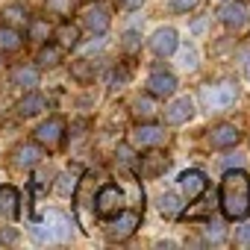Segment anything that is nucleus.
<instances>
[{
  "label": "nucleus",
  "instance_id": "nucleus-22",
  "mask_svg": "<svg viewBox=\"0 0 250 250\" xmlns=\"http://www.w3.org/2000/svg\"><path fill=\"white\" fill-rule=\"evenodd\" d=\"M56 44L59 47H77V42H80V30L74 27V24H62L59 30H56Z\"/></svg>",
  "mask_w": 250,
  "mask_h": 250
},
{
  "label": "nucleus",
  "instance_id": "nucleus-12",
  "mask_svg": "<svg viewBox=\"0 0 250 250\" xmlns=\"http://www.w3.org/2000/svg\"><path fill=\"white\" fill-rule=\"evenodd\" d=\"M150 50H153L156 56H171V53L177 50V30H174V27L156 30L153 39H150Z\"/></svg>",
  "mask_w": 250,
  "mask_h": 250
},
{
  "label": "nucleus",
  "instance_id": "nucleus-18",
  "mask_svg": "<svg viewBox=\"0 0 250 250\" xmlns=\"http://www.w3.org/2000/svg\"><path fill=\"white\" fill-rule=\"evenodd\" d=\"M12 162H15L18 168H36V165L42 162V147H39V145H21V147H15Z\"/></svg>",
  "mask_w": 250,
  "mask_h": 250
},
{
  "label": "nucleus",
  "instance_id": "nucleus-7",
  "mask_svg": "<svg viewBox=\"0 0 250 250\" xmlns=\"http://www.w3.org/2000/svg\"><path fill=\"white\" fill-rule=\"evenodd\" d=\"M21 218V194L12 186H0V224Z\"/></svg>",
  "mask_w": 250,
  "mask_h": 250
},
{
  "label": "nucleus",
  "instance_id": "nucleus-28",
  "mask_svg": "<svg viewBox=\"0 0 250 250\" xmlns=\"http://www.w3.org/2000/svg\"><path fill=\"white\" fill-rule=\"evenodd\" d=\"M6 24L9 27H18V24H30V18H27V12L21 6H9L6 9Z\"/></svg>",
  "mask_w": 250,
  "mask_h": 250
},
{
  "label": "nucleus",
  "instance_id": "nucleus-6",
  "mask_svg": "<svg viewBox=\"0 0 250 250\" xmlns=\"http://www.w3.org/2000/svg\"><path fill=\"white\" fill-rule=\"evenodd\" d=\"M139 224H142V215H139V212H118V218L109 221L106 235H109L112 241H124V238H130V235L136 232Z\"/></svg>",
  "mask_w": 250,
  "mask_h": 250
},
{
  "label": "nucleus",
  "instance_id": "nucleus-5",
  "mask_svg": "<svg viewBox=\"0 0 250 250\" xmlns=\"http://www.w3.org/2000/svg\"><path fill=\"white\" fill-rule=\"evenodd\" d=\"M65 139V121L62 118H47L44 124H39L36 127V142L47 150H56Z\"/></svg>",
  "mask_w": 250,
  "mask_h": 250
},
{
  "label": "nucleus",
  "instance_id": "nucleus-13",
  "mask_svg": "<svg viewBox=\"0 0 250 250\" xmlns=\"http://www.w3.org/2000/svg\"><path fill=\"white\" fill-rule=\"evenodd\" d=\"M238 142H241V133L232 127V124H218V127L209 133V145H212L215 150L232 147V145H238Z\"/></svg>",
  "mask_w": 250,
  "mask_h": 250
},
{
  "label": "nucleus",
  "instance_id": "nucleus-30",
  "mask_svg": "<svg viewBox=\"0 0 250 250\" xmlns=\"http://www.w3.org/2000/svg\"><path fill=\"white\" fill-rule=\"evenodd\" d=\"M130 80V68H121V71H112V77H109V85L112 88H121L124 83Z\"/></svg>",
  "mask_w": 250,
  "mask_h": 250
},
{
  "label": "nucleus",
  "instance_id": "nucleus-2",
  "mask_svg": "<svg viewBox=\"0 0 250 250\" xmlns=\"http://www.w3.org/2000/svg\"><path fill=\"white\" fill-rule=\"evenodd\" d=\"M30 235H33L39 244H53V241H68V238L74 235V229H71V221H68L62 212L50 209L39 224L30 227Z\"/></svg>",
  "mask_w": 250,
  "mask_h": 250
},
{
  "label": "nucleus",
  "instance_id": "nucleus-33",
  "mask_svg": "<svg viewBox=\"0 0 250 250\" xmlns=\"http://www.w3.org/2000/svg\"><path fill=\"white\" fill-rule=\"evenodd\" d=\"M194 59H197V53H194L191 47H186V50H183V62H180V65H183V68H194V65H197Z\"/></svg>",
  "mask_w": 250,
  "mask_h": 250
},
{
  "label": "nucleus",
  "instance_id": "nucleus-1",
  "mask_svg": "<svg viewBox=\"0 0 250 250\" xmlns=\"http://www.w3.org/2000/svg\"><path fill=\"white\" fill-rule=\"evenodd\" d=\"M221 212L232 221L247 218L250 212V177L241 168H227L224 180H221Z\"/></svg>",
  "mask_w": 250,
  "mask_h": 250
},
{
  "label": "nucleus",
  "instance_id": "nucleus-10",
  "mask_svg": "<svg viewBox=\"0 0 250 250\" xmlns=\"http://www.w3.org/2000/svg\"><path fill=\"white\" fill-rule=\"evenodd\" d=\"M147 91H150V97H171L177 91V77L168 71H153L147 80Z\"/></svg>",
  "mask_w": 250,
  "mask_h": 250
},
{
  "label": "nucleus",
  "instance_id": "nucleus-36",
  "mask_svg": "<svg viewBox=\"0 0 250 250\" xmlns=\"http://www.w3.org/2000/svg\"><path fill=\"white\" fill-rule=\"evenodd\" d=\"M145 3V0H121V6H127V9H139Z\"/></svg>",
  "mask_w": 250,
  "mask_h": 250
},
{
  "label": "nucleus",
  "instance_id": "nucleus-25",
  "mask_svg": "<svg viewBox=\"0 0 250 250\" xmlns=\"http://www.w3.org/2000/svg\"><path fill=\"white\" fill-rule=\"evenodd\" d=\"M159 212L168 215V218L177 215V212H180V200H177V194H162V197H159Z\"/></svg>",
  "mask_w": 250,
  "mask_h": 250
},
{
  "label": "nucleus",
  "instance_id": "nucleus-3",
  "mask_svg": "<svg viewBox=\"0 0 250 250\" xmlns=\"http://www.w3.org/2000/svg\"><path fill=\"white\" fill-rule=\"evenodd\" d=\"M235 97H238V88H235L232 83H215V85L209 83V85H203V88H200V100H203V106H206V109H212V112L229 109Z\"/></svg>",
  "mask_w": 250,
  "mask_h": 250
},
{
  "label": "nucleus",
  "instance_id": "nucleus-11",
  "mask_svg": "<svg viewBox=\"0 0 250 250\" xmlns=\"http://www.w3.org/2000/svg\"><path fill=\"white\" fill-rule=\"evenodd\" d=\"M180 191L188 200H197L206 191V174L203 171H183L180 174Z\"/></svg>",
  "mask_w": 250,
  "mask_h": 250
},
{
  "label": "nucleus",
  "instance_id": "nucleus-24",
  "mask_svg": "<svg viewBox=\"0 0 250 250\" xmlns=\"http://www.w3.org/2000/svg\"><path fill=\"white\" fill-rule=\"evenodd\" d=\"M77 174H80V171L74 168V171H65V174L59 177V183H56V191H59L62 197H71V194L77 191Z\"/></svg>",
  "mask_w": 250,
  "mask_h": 250
},
{
  "label": "nucleus",
  "instance_id": "nucleus-31",
  "mask_svg": "<svg viewBox=\"0 0 250 250\" xmlns=\"http://www.w3.org/2000/svg\"><path fill=\"white\" fill-rule=\"evenodd\" d=\"M139 44H142V39H139V33H133V30H130L127 36H124V50H130V53H133V50H136Z\"/></svg>",
  "mask_w": 250,
  "mask_h": 250
},
{
  "label": "nucleus",
  "instance_id": "nucleus-19",
  "mask_svg": "<svg viewBox=\"0 0 250 250\" xmlns=\"http://www.w3.org/2000/svg\"><path fill=\"white\" fill-rule=\"evenodd\" d=\"M165 168H168V159H165L162 153H150V156H145V159H142L139 174H142V177H159Z\"/></svg>",
  "mask_w": 250,
  "mask_h": 250
},
{
  "label": "nucleus",
  "instance_id": "nucleus-27",
  "mask_svg": "<svg viewBox=\"0 0 250 250\" xmlns=\"http://www.w3.org/2000/svg\"><path fill=\"white\" fill-rule=\"evenodd\" d=\"M74 77H77V80H83V83H88V80L94 77V62H88V59H80V62L74 65Z\"/></svg>",
  "mask_w": 250,
  "mask_h": 250
},
{
  "label": "nucleus",
  "instance_id": "nucleus-29",
  "mask_svg": "<svg viewBox=\"0 0 250 250\" xmlns=\"http://www.w3.org/2000/svg\"><path fill=\"white\" fill-rule=\"evenodd\" d=\"M47 9L53 15H71V0H47Z\"/></svg>",
  "mask_w": 250,
  "mask_h": 250
},
{
  "label": "nucleus",
  "instance_id": "nucleus-17",
  "mask_svg": "<svg viewBox=\"0 0 250 250\" xmlns=\"http://www.w3.org/2000/svg\"><path fill=\"white\" fill-rule=\"evenodd\" d=\"M218 15H221V21H224L227 27H241V24L247 21V9H244V3H238V0H229V3H224Z\"/></svg>",
  "mask_w": 250,
  "mask_h": 250
},
{
  "label": "nucleus",
  "instance_id": "nucleus-21",
  "mask_svg": "<svg viewBox=\"0 0 250 250\" xmlns=\"http://www.w3.org/2000/svg\"><path fill=\"white\" fill-rule=\"evenodd\" d=\"M59 59H62V47H59V44H47V47H42L39 56H36V62H39L42 68H53V65H59Z\"/></svg>",
  "mask_w": 250,
  "mask_h": 250
},
{
  "label": "nucleus",
  "instance_id": "nucleus-16",
  "mask_svg": "<svg viewBox=\"0 0 250 250\" xmlns=\"http://www.w3.org/2000/svg\"><path fill=\"white\" fill-rule=\"evenodd\" d=\"M21 47H24V36L18 27H9V24L0 27V53H18Z\"/></svg>",
  "mask_w": 250,
  "mask_h": 250
},
{
  "label": "nucleus",
  "instance_id": "nucleus-4",
  "mask_svg": "<svg viewBox=\"0 0 250 250\" xmlns=\"http://www.w3.org/2000/svg\"><path fill=\"white\" fill-rule=\"evenodd\" d=\"M121 203H124V191H121L115 183H109V186H103V188L97 191V197H94V212H97L100 218H112V215L121 212Z\"/></svg>",
  "mask_w": 250,
  "mask_h": 250
},
{
  "label": "nucleus",
  "instance_id": "nucleus-23",
  "mask_svg": "<svg viewBox=\"0 0 250 250\" xmlns=\"http://www.w3.org/2000/svg\"><path fill=\"white\" fill-rule=\"evenodd\" d=\"M133 115H136L139 121H150V118L156 115V103H153L150 97H136V100H133Z\"/></svg>",
  "mask_w": 250,
  "mask_h": 250
},
{
  "label": "nucleus",
  "instance_id": "nucleus-15",
  "mask_svg": "<svg viewBox=\"0 0 250 250\" xmlns=\"http://www.w3.org/2000/svg\"><path fill=\"white\" fill-rule=\"evenodd\" d=\"M42 109H47V97L39 94V91H30V94L21 97L18 106H15V112H18L21 118H33V115H39Z\"/></svg>",
  "mask_w": 250,
  "mask_h": 250
},
{
  "label": "nucleus",
  "instance_id": "nucleus-32",
  "mask_svg": "<svg viewBox=\"0 0 250 250\" xmlns=\"http://www.w3.org/2000/svg\"><path fill=\"white\" fill-rule=\"evenodd\" d=\"M194 6H197V0H171V9L174 12H188Z\"/></svg>",
  "mask_w": 250,
  "mask_h": 250
},
{
  "label": "nucleus",
  "instance_id": "nucleus-26",
  "mask_svg": "<svg viewBox=\"0 0 250 250\" xmlns=\"http://www.w3.org/2000/svg\"><path fill=\"white\" fill-rule=\"evenodd\" d=\"M47 36H50L47 21H30V39L33 42H47Z\"/></svg>",
  "mask_w": 250,
  "mask_h": 250
},
{
  "label": "nucleus",
  "instance_id": "nucleus-20",
  "mask_svg": "<svg viewBox=\"0 0 250 250\" xmlns=\"http://www.w3.org/2000/svg\"><path fill=\"white\" fill-rule=\"evenodd\" d=\"M12 83L21 88H33V85H39V71L33 65H18V68H12Z\"/></svg>",
  "mask_w": 250,
  "mask_h": 250
},
{
  "label": "nucleus",
  "instance_id": "nucleus-8",
  "mask_svg": "<svg viewBox=\"0 0 250 250\" xmlns=\"http://www.w3.org/2000/svg\"><path fill=\"white\" fill-rule=\"evenodd\" d=\"M80 21H83V27L85 30H91V33H106V27H109V9L106 6H100V3H94V6H85L83 9V15H80Z\"/></svg>",
  "mask_w": 250,
  "mask_h": 250
},
{
  "label": "nucleus",
  "instance_id": "nucleus-9",
  "mask_svg": "<svg viewBox=\"0 0 250 250\" xmlns=\"http://www.w3.org/2000/svg\"><path fill=\"white\" fill-rule=\"evenodd\" d=\"M162 139H165V130H162V127H156V124H142V127H136V130H133V136H130L133 147H139V150L153 147V145H159Z\"/></svg>",
  "mask_w": 250,
  "mask_h": 250
},
{
  "label": "nucleus",
  "instance_id": "nucleus-35",
  "mask_svg": "<svg viewBox=\"0 0 250 250\" xmlns=\"http://www.w3.org/2000/svg\"><path fill=\"white\" fill-rule=\"evenodd\" d=\"M241 162H244L241 156H229V159H224V165H227V168H232V165H235V168H241Z\"/></svg>",
  "mask_w": 250,
  "mask_h": 250
},
{
  "label": "nucleus",
  "instance_id": "nucleus-34",
  "mask_svg": "<svg viewBox=\"0 0 250 250\" xmlns=\"http://www.w3.org/2000/svg\"><path fill=\"white\" fill-rule=\"evenodd\" d=\"M235 241H238L241 247H250V224H247V227H241V229L235 232Z\"/></svg>",
  "mask_w": 250,
  "mask_h": 250
},
{
  "label": "nucleus",
  "instance_id": "nucleus-14",
  "mask_svg": "<svg viewBox=\"0 0 250 250\" xmlns=\"http://www.w3.org/2000/svg\"><path fill=\"white\" fill-rule=\"evenodd\" d=\"M191 115H194V100L191 97H177L165 109V124H186Z\"/></svg>",
  "mask_w": 250,
  "mask_h": 250
},
{
  "label": "nucleus",
  "instance_id": "nucleus-37",
  "mask_svg": "<svg viewBox=\"0 0 250 250\" xmlns=\"http://www.w3.org/2000/svg\"><path fill=\"white\" fill-rule=\"evenodd\" d=\"M244 74H247V80H250V56H247V62H244Z\"/></svg>",
  "mask_w": 250,
  "mask_h": 250
}]
</instances>
